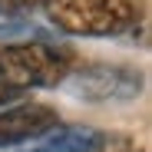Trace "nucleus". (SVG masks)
<instances>
[{"instance_id": "7", "label": "nucleus", "mask_w": 152, "mask_h": 152, "mask_svg": "<svg viewBox=\"0 0 152 152\" xmlns=\"http://www.w3.org/2000/svg\"><path fill=\"white\" fill-rule=\"evenodd\" d=\"M17 96H20V89H17V86H10V83H4V80H0V109H4V106H10Z\"/></svg>"}, {"instance_id": "1", "label": "nucleus", "mask_w": 152, "mask_h": 152, "mask_svg": "<svg viewBox=\"0 0 152 152\" xmlns=\"http://www.w3.org/2000/svg\"><path fill=\"white\" fill-rule=\"evenodd\" d=\"M56 30L69 37L109 40L132 33L145 20L142 0H43L40 4Z\"/></svg>"}, {"instance_id": "5", "label": "nucleus", "mask_w": 152, "mask_h": 152, "mask_svg": "<svg viewBox=\"0 0 152 152\" xmlns=\"http://www.w3.org/2000/svg\"><path fill=\"white\" fill-rule=\"evenodd\" d=\"M20 152H99L106 149V132L93 126H63L56 122L43 136L30 139L27 145H17Z\"/></svg>"}, {"instance_id": "2", "label": "nucleus", "mask_w": 152, "mask_h": 152, "mask_svg": "<svg viewBox=\"0 0 152 152\" xmlns=\"http://www.w3.org/2000/svg\"><path fill=\"white\" fill-rule=\"evenodd\" d=\"M73 53L50 40L27 43H4L0 46V80L17 89L37 86H60L73 73Z\"/></svg>"}, {"instance_id": "3", "label": "nucleus", "mask_w": 152, "mask_h": 152, "mask_svg": "<svg viewBox=\"0 0 152 152\" xmlns=\"http://www.w3.org/2000/svg\"><path fill=\"white\" fill-rule=\"evenodd\" d=\"M66 80H73V93L89 103H122L142 93V73L122 63H83L80 69L73 66Z\"/></svg>"}, {"instance_id": "6", "label": "nucleus", "mask_w": 152, "mask_h": 152, "mask_svg": "<svg viewBox=\"0 0 152 152\" xmlns=\"http://www.w3.org/2000/svg\"><path fill=\"white\" fill-rule=\"evenodd\" d=\"M43 0H0V17L13 20V17H30L33 10H40Z\"/></svg>"}, {"instance_id": "4", "label": "nucleus", "mask_w": 152, "mask_h": 152, "mask_svg": "<svg viewBox=\"0 0 152 152\" xmlns=\"http://www.w3.org/2000/svg\"><path fill=\"white\" fill-rule=\"evenodd\" d=\"M60 122V113L46 103H20V106H4L0 109V149H17L43 136Z\"/></svg>"}]
</instances>
